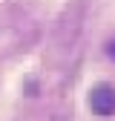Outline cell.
<instances>
[{
	"mask_svg": "<svg viewBox=\"0 0 115 121\" xmlns=\"http://www.w3.org/2000/svg\"><path fill=\"white\" fill-rule=\"evenodd\" d=\"M89 110L95 115H112L115 112V86L109 84H95L89 89Z\"/></svg>",
	"mask_w": 115,
	"mask_h": 121,
	"instance_id": "6da1fadb",
	"label": "cell"
},
{
	"mask_svg": "<svg viewBox=\"0 0 115 121\" xmlns=\"http://www.w3.org/2000/svg\"><path fill=\"white\" fill-rule=\"evenodd\" d=\"M107 55H109V58L115 60V40H112V43H109V46H107Z\"/></svg>",
	"mask_w": 115,
	"mask_h": 121,
	"instance_id": "7a4b0ae2",
	"label": "cell"
}]
</instances>
